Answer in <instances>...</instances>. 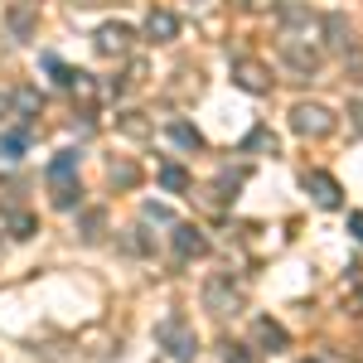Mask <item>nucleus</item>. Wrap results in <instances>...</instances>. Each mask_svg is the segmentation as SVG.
Segmentation results:
<instances>
[{"label":"nucleus","instance_id":"423d86ee","mask_svg":"<svg viewBox=\"0 0 363 363\" xmlns=\"http://www.w3.org/2000/svg\"><path fill=\"white\" fill-rule=\"evenodd\" d=\"M92 44H97V54H102V58H126V54H131V44H136V29L121 25V20H112V25H102L97 34H92Z\"/></svg>","mask_w":363,"mask_h":363},{"label":"nucleus","instance_id":"a878e982","mask_svg":"<svg viewBox=\"0 0 363 363\" xmlns=\"http://www.w3.org/2000/svg\"><path fill=\"white\" fill-rule=\"evenodd\" d=\"M218 349H223V363H257V354H252L247 344H233V339H223Z\"/></svg>","mask_w":363,"mask_h":363},{"label":"nucleus","instance_id":"aec40b11","mask_svg":"<svg viewBox=\"0 0 363 363\" xmlns=\"http://www.w3.org/2000/svg\"><path fill=\"white\" fill-rule=\"evenodd\" d=\"M160 184H165L169 194H189V169H179V165H160Z\"/></svg>","mask_w":363,"mask_h":363},{"label":"nucleus","instance_id":"ddd939ff","mask_svg":"<svg viewBox=\"0 0 363 363\" xmlns=\"http://www.w3.org/2000/svg\"><path fill=\"white\" fill-rule=\"evenodd\" d=\"M325 39H330V49H335V54H349V49H354V29H349V20H344V15H325Z\"/></svg>","mask_w":363,"mask_h":363},{"label":"nucleus","instance_id":"1a4fd4ad","mask_svg":"<svg viewBox=\"0 0 363 363\" xmlns=\"http://www.w3.org/2000/svg\"><path fill=\"white\" fill-rule=\"evenodd\" d=\"M169 242H174V257H179V262H194V257L208 252V238H203L194 223H174L169 228Z\"/></svg>","mask_w":363,"mask_h":363},{"label":"nucleus","instance_id":"9d476101","mask_svg":"<svg viewBox=\"0 0 363 363\" xmlns=\"http://www.w3.org/2000/svg\"><path fill=\"white\" fill-rule=\"evenodd\" d=\"M5 25H10L15 39H34V29H39V5H25V0L10 5V10H5Z\"/></svg>","mask_w":363,"mask_h":363},{"label":"nucleus","instance_id":"f8f14e48","mask_svg":"<svg viewBox=\"0 0 363 363\" xmlns=\"http://www.w3.org/2000/svg\"><path fill=\"white\" fill-rule=\"evenodd\" d=\"M252 339H257V344H262L267 354H281V349L291 344V335H286V325H277L272 315H262V320L252 325Z\"/></svg>","mask_w":363,"mask_h":363},{"label":"nucleus","instance_id":"412c9836","mask_svg":"<svg viewBox=\"0 0 363 363\" xmlns=\"http://www.w3.org/2000/svg\"><path fill=\"white\" fill-rule=\"evenodd\" d=\"M169 140H174V145H184V150H199V145H203V136H199L189 121H169Z\"/></svg>","mask_w":363,"mask_h":363},{"label":"nucleus","instance_id":"2eb2a0df","mask_svg":"<svg viewBox=\"0 0 363 363\" xmlns=\"http://www.w3.org/2000/svg\"><path fill=\"white\" fill-rule=\"evenodd\" d=\"M25 150H29V126H10L0 136V160H25Z\"/></svg>","mask_w":363,"mask_h":363},{"label":"nucleus","instance_id":"473e14b6","mask_svg":"<svg viewBox=\"0 0 363 363\" xmlns=\"http://www.w3.org/2000/svg\"><path fill=\"white\" fill-rule=\"evenodd\" d=\"M10 112H15V107H10V92H0V121H5Z\"/></svg>","mask_w":363,"mask_h":363},{"label":"nucleus","instance_id":"a211bd4d","mask_svg":"<svg viewBox=\"0 0 363 363\" xmlns=\"http://www.w3.org/2000/svg\"><path fill=\"white\" fill-rule=\"evenodd\" d=\"M49 189H54L58 208H73V203L83 199V189H78V179H73V174H68V179H49Z\"/></svg>","mask_w":363,"mask_h":363},{"label":"nucleus","instance_id":"0eeeda50","mask_svg":"<svg viewBox=\"0 0 363 363\" xmlns=\"http://www.w3.org/2000/svg\"><path fill=\"white\" fill-rule=\"evenodd\" d=\"M233 83L252 97H262V92H272V68L262 58H233Z\"/></svg>","mask_w":363,"mask_h":363},{"label":"nucleus","instance_id":"dca6fc26","mask_svg":"<svg viewBox=\"0 0 363 363\" xmlns=\"http://www.w3.org/2000/svg\"><path fill=\"white\" fill-rule=\"evenodd\" d=\"M242 150H252V155H277L281 140H277V131H272V126H252L247 140H242Z\"/></svg>","mask_w":363,"mask_h":363},{"label":"nucleus","instance_id":"6e6552de","mask_svg":"<svg viewBox=\"0 0 363 363\" xmlns=\"http://www.w3.org/2000/svg\"><path fill=\"white\" fill-rule=\"evenodd\" d=\"M306 194L320 203V208H339L344 203V189H339L335 174H325V169H306Z\"/></svg>","mask_w":363,"mask_h":363},{"label":"nucleus","instance_id":"f257e3e1","mask_svg":"<svg viewBox=\"0 0 363 363\" xmlns=\"http://www.w3.org/2000/svg\"><path fill=\"white\" fill-rule=\"evenodd\" d=\"M155 344L165 349L169 359H179V363H189L199 354V335H194V325L189 320H179V315H165L160 325H155Z\"/></svg>","mask_w":363,"mask_h":363},{"label":"nucleus","instance_id":"5701e85b","mask_svg":"<svg viewBox=\"0 0 363 363\" xmlns=\"http://www.w3.org/2000/svg\"><path fill=\"white\" fill-rule=\"evenodd\" d=\"M136 179H140V169L131 165V160H112V184L116 189H136Z\"/></svg>","mask_w":363,"mask_h":363},{"label":"nucleus","instance_id":"72a5a7b5","mask_svg":"<svg viewBox=\"0 0 363 363\" xmlns=\"http://www.w3.org/2000/svg\"><path fill=\"white\" fill-rule=\"evenodd\" d=\"M78 5H102V0H78Z\"/></svg>","mask_w":363,"mask_h":363},{"label":"nucleus","instance_id":"9b49d317","mask_svg":"<svg viewBox=\"0 0 363 363\" xmlns=\"http://www.w3.org/2000/svg\"><path fill=\"white\" fill-rule=\"evenodd\" d=\"M145 39H155V44L179 39V15H174V10H150V15H145Z\"/></svg>","mask_w":363,"mask_h":363},{"label":"nucleus","instance_id":"f03ea898","mask_svg":"<svg viewBox=\"0 0 363 363\" xmlns=\"http://www.w3.org/2000/svg\"><path fill=\"white\" fill-rule=\"evenodd\" d=\"M281 63H286L296 78H315L320 63H325V54H320L315 39H291V34H281Z\"/></svg>","mask_w":363,"mask_h":363},{"label":"nucleus","instance_id":"7ed1b4c3","mask_svg":"<svg viewBox=\"0 0 363 363\" xmlns=\"http://www.w3.org/2000/svg\"><path fill=\"white\" fill-rule=\"evenodd\" d=\"M291 131L306 136V140H325L335 131V112L320 107V102H296V107H291Z\"/></svg>","mask_w":363,"mask_h":363},{"label":"nucleus","instance_id":"cd10ccee","mask_svg":"<svg viewBox=\"0 0 363 363\" xmlns=\"http://www.w3.org/2000/svg\"><path fill=\"white\" fill-rule=\"evenodd\" d=\"M126 247L136 252V257H145V252H150V242H145V228H131V238H126Z\"/></svg>","mask_w":363,"mask_h":363},{"label":"nucleus","instance_id":"7c9ffc66","mask_svg":"<svg viewBox=\"0 0 363 363\" xmlns=\"http://www.w3.org/2000/svg\"><path fill=\"white\" fill-rule=\"evenodd\" d=\"M349 233H354V238L363 242V213H349Z\"/></svg>","mask_w":363,"mask_h":363},{"label":"nucleus","instance_id":"f3484780","mask_svg":"<svg viewBox=\"0 0 363 363\" xmlns=\"http://www.w3.org/2000/svg\"><path fill=\"white\" fill-rule=\"evenodd\" d=\"M10 107L20 116H39L44 112V97H39V87H20V92H10Z\"/></svg>","mask_w":363,"mask_h":363},{"label":"nucleus","instance_id":"4468645a","mask_svg":"<svg viewBox=\"0 0 363 363\" xmlns=\"http://www.w3.org/2000/svg\"><path fill=\"white\" fill-rule=\"evenodd\" d=\"M116 131H121L126 140H150L155 136V126H150L145 112H116Z\"/></svg>","mask_w":363,"mask_h":363},{"label":"nucleus","instance_id":"f704fd0d","mask_svg":"<svg viewBox=\"0 0 363 363\" xmlns=\"http://www.w3.org/2000/svg\"><path fill=\"white\" fill-rule=\"evenodd\" d=\"M25 5H39V0H25Z\"/></svg>","mask_w":363,"mask_h":363},{"label":"nucleus","instance_id":"393cba45","mask_svg":"<svg viewBox=\"0 0 363 363\" xmlns=\"http://www.w3.org/2000/svg\"><path fill=\"white\" fill-rule=\"evenodd\" d=\"M34 228H39L34 213H10V238H20V242H25V238H34Z\"/></svg>","mask_w":363,"mask_h":363},{"label":"nucleus","instance_id":"bb28decb","mask_svg":"<svg viewBox=\"0 0 363 363\" xmlns=\"http://www.w3.org/2000/svg\"><path fill=\"white\" fill-rule=\"evenodd\" d=\"M145 223H165V228H174V218H169V208H160V203H145Z\"/></svg>","mask_w":363,"mask_h":363},{"label":"nucleus","instance_id":"4be33fe9","mask_svg":"<svg viewBox=\"0 0 363 363\" xmlns=\"http://www.w3.org/2000/svg\"><path fill=\"white\" fill-rule=\"evenodd\" d=\"M68 174H78V150H58L49 165V179H68Z\"/></svg>","mask_w":363,"mask_h":363},{"label":"nucleus","instance_id":"c85d7f7f","mask_svg":"<svg viewBox=\"0 0 363 363\" xmlns=\"http://www.w3.org/2000/svg\"><path fill=\"white\" fill-rule=\"evenodd\" d=\"M344 63H349V73H354V78L363 83V49H359V44H354V49L344 54Z\"/></svg>","mask_w":363,"mask_h":363},{"label":"nucleus","instance_id":"c756f323","mask_svg":"<svg viewBox=\"0 0 363 363\" xmlns=\"http://www.w3.org/2000/svg\"><path fill=\"white\" fill-rule=\"evenodd\" d=\"M349 121H354V131H363V97H359V102H349Z\"/></svg>","mask_w":363,"mask_h":363},{"label":"nucleus","instance_id":"2f4dec72","mask_svg":"<svg viewBox=\"0 0 363 363\" xmlns=\"http://www.w3.org/2000/svg\"><path fill=\"white\" fill-rule=\"evenodd\" d=\"M349 310H354V315H363V286L354 291V296H349Z\"/></svg>","mask_w":363,"mask_h":363},{"label":"nucleus","instance_id":"b1692460","mask_svg":"<svg viewBox=\"0 0 363 363\" xmlns=\"http://www.w3.org/2000/svg\"><path fill=\"white\" fill-rule=\"evenodd\" d=\"M68 92H73V97H83V102H92V97H97V83H92V73H78V68H73V78H68Z\"/></svg>","mask_w":363,"mask_h":363},{"label":"nucleus","instance_id":"39448f33","mask_svg":"<svg viewBox=\"0 0 363 363\" xmlns=\"http://www.w3.org/2000/svg\"><path fill=\"white\" fill-rule=\"evenodd\" d=\"M277 20H281V34H291V39H315L320 34V15H310L301 0H286V5H277Z\"/></svg>","mask_w":363,"mask_h":363},{"label":"nucleus","instance_id":"6ab92c4d","mask_svg":"<svg viewBox=\"0 0 363 363\" xmlns=\"http://www.w3.org/2000/svg\"><path fill=\"white\" fill-rule=\"evenodd\" d=\"M102 228H107V213H102V208H87L83 218H78V233H83V242H97V238H102Z\"/></svg>","mask_w":363,"mask_h":363},{"label":"nucleus","instance_id":"c9c22d12","mask_svg":"<svg viewBox=\"0 0 363 363\" xmlns=\"http://www.w3.org/2000/svg\"><path fill=\"white\" fill-rule=\"evenodd\" d=\"M306 363H320V359H306Z\"/></svg>","mask_w":363,"mask_h":363},{"label":"nucleus","instance_id":"20e7f679","mask_svg":"<svg viewBox=\"0 0 363 363\" xmlns=\"http://www.w3.org/2000/svg\"><path fill=\"white\" fill-rule=\"evenodd\" d=\"M203 310H213V315H238V310H242V286L233 277H208L203 281Z\"/></svg>","mask_w":363,"mask_h":363}]
</instances>
